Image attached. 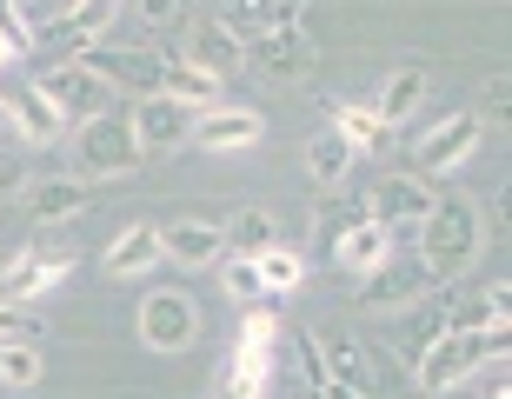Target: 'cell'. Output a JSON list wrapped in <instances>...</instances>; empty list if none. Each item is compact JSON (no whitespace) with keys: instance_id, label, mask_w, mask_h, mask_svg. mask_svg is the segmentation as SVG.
<instances>
[{"instance_id":"1","label":"cell","mask_w":512,"mask_h":399,"mask_svg":"<svg viewBox=\"0 0 512 399\" xmlns=\"http://www.w3.org/2000/svg\"><path fill=\"white\" fill-rule=\"evenodd\" d=\"M479 233H486V227H479V207H473V200L439 193L433 213L419 220V266L433 273V286L459 280V273L479 260Z\"/></svg>"},{"instance_id":"2","label":"cell","mask_w":512,"mask_h":399,"mask_svg":"<svg viewBox=\"0 0 512 399\" xmlns=\"http://www.w3.org/2000/svg\"><path fill=\"white\" fill-rule=\"evenodd\" d=\"M486 360H506V320H493V326H453V333H439V340L413 360V373H419V386H426V393H453V386L473 380Z\"/></svg>"},{"instance_id":"3","label":"cell","mask_w":512,"mask_h":399,"mask_svg":"<svg viewBox=\"0 0 512 399\" xmlns=\"http://www.w3.org/2000/svg\"><path fill=\"white\" fill-rule=\"evenodd\" d=\"M34 87H40V100L60 114V127H80V120L107 114V94H114V87H107L100 74H87L80 60H54V67H47Z\"/></svg>"},{"instance_id":"4","label":"cell","mask_w":512,"mask_h":399,"mask_svg":"<svg viewBox=\"0 0 512 399\" xmlns=\"http://www.w3.org/2000/svg\"><path fill=\"white\" fill-rule=\"evenodd\" d=\"M140 340H147L153 353H180V346L200 340V306H193V293H180V286L147 293V300H140Z\"/></svg>"},{"instance_id":"5","label":"cell","mask_w":512,"mask_h":399,"mask_svg":"<svg viewBox=\"0 0 512 399\" xmlns=\"http://www.w3.org/2000/svg\"><path fill=\"white\" fill-rule=\"evenodd\" d=\"M87 74H100L107 87H127V94H160L167 87V54H140V47H87V54H74Z\"/></svg>"},{"instance_id":"6","label":"cell","mask_w":512,"mask_h":399,"mask_svg":"<svg viewBox=\"0 0 512 399\" xmlns=\"http://www.w3.org/2000/svg\"><path fill=\"white\" fill-rule=\"evenodd\" d=\"M147 153L133 147V127H127V114H94V120H80V173H127V167H140Z\"/></svg>"},{"instance_id":"7","label":"cell","mask_w":512,"mask_h":399,"mask_svg":"<svg viewBox=\"0 0 512 399\" xmlns=\"http://www.w3.org/2000/svg\"><path fill=\"white\" fill-rule=\"evenodd\" d=\"M433 200H439V193L426 187L419 173H386L380 187L366 193V220H380L386 233H393V227H419V220L433 213Z\"/></svg>"},{"instance_id":"8","label":"cell","mask_w":512,"mask_h":399,"mask_svg":"<svg viewBox=\"0 0 512 399\" xmlns=\"http://www.w3.org/2000/svg\"><path fill=\"white\" fill-rule=\"evenodd\" d=\"M67 273H74V253L34 247V253H14V260L0 266V293H7L14 306H27V300H47Z\"/></svg>"},{"instance_id":"9","label":"cell","mask_w":512,"mask_h":399,"mask_svg":"<svg viewBox=\"0 0 512 399\" xmlns=\"http://www.w3.org/2000/svg\"><path fill=\"white\" fill-rule=\"evenodd\" d=\"M247 54H253V67H260V74H273V80H306L320 47L306 40L300 20H286V27H266V34H253Z\"/></svg>"},{"instance_id":"10","label":"cell","mask_w":512,"mask_h":399,"mask_svg":"<svg viewBox=\"0 0 512 399\" xmlns=\"http://www.w3.org/2000/svg\"><path fill=\"white\" fill-rule=\"evenodd\" d=\"M127 127H133V147L140 153H167V147H180V140L193 133V107L173 100V94H147L127 114Z\"/></svg>"},{"instance_id":"11","label":"cell","mask_w":512,"mask_h":399,"mask_svg":"<svg viewBox=\"0 0 512 399\" xmlns=\"http://www.w3.org/2000/svg\"><path fill=\"white\" fill-rule=\"evenodd\" d=\"M426 286H433V273L419 266V253H413V260H380L360 280V306H373V313H399V306H413Z\"/></svg>"},{"instance_id":"12","label":"cell","mask_w":512,"mask_h":399,"mask_svg":"<svg viewBox=\"0 0 512 399\" xmlns=\"http://www.w3.org/2000/svg\"><path fill=\"white\" fill-rule=\"evenodd\" d=\"M479 127H486V120H479L473 107H459V114H446L439 127H426V140H419V173L466 167V153L479 147Z\"/></svg>"},{"instance_id":"13","label":"cell","mask_w":512,"mask_h":399,"mask_svg":"<svg viewBox=\"0 0 512 399\" xmlns=\"http://www.w3.org/2000/svg\"><path fill=\"white\" fill-rule=\"evenodd\" d=\"M406 320H399V346H406V360H419L439 333H453V280L446 286H426L413 306H399Z\"/></svg>"},{"instance_id":"14","label":"cell","mask_w":512,"mask_h":399,"mask_svg":"<svg viewBox=\"0 0 512 399\" xmlns=\"http://www.w3.org/2000/svg\"><path fill=\"white\" fill-rule=\"evenodd\" d=\"M266 133V120L253 114V107H213V114L193 120V147H207V153H233V147H253Z\"/></svg>"},{"instance_id":"15","label":"cell","mask_w":512,"mask_h":399,"mask_svg":"<svg viewBox=\"0 0 512 399\" xmlns=\"http://www.w3.org/2000/svg\"><path fill=\"white\" fill-rule=\"evenodd\" d=\"M107 27H114V0H74V14L47 20V34H34V40H54V47H67V54H87Z\"/></svg>"},{"instance_id":"16","label":"cell","mask_w":512,"mask_h":399,"mask_svg":"<svg viewBox=\"0 0 512 399\" xmlns=\"http://www.w3.org/2000/svg\"><path fill=\"white\" fill-rule=\"evenodd\" d=\"M306 0H227V14H220V27H227L240 47H247L253 34H266V27H286V20H300Z\"/></svg>"},{"instance_id":"17","label":"cell","mask_w":512,"mask_h":399,"mask_svg":"<svg viewBox=\"0 0 512 399\" xmlns=\"http://www.w3.org/2000/svg\"><path fill=\"white\" fill-rule=\"evenodd\" d=\"M80 207H87V180L80 173H54V180H34L27 187V213H34L40 227H54V220H67Z\"/></svg>"},{"instance_id":"18","label":"cell","mask_w":512,"mask_h":399,"mask_svg":"<svg viewBox=\"0 0 512 399\" xmlns=\"http://www.w3.org/2000/svg\"><path fill=\"white\" fill-rule=\"evenodd\" d=\"M160 247H167V260H180V266H207V260L227 253V233L207 227V220H173V227L160 233Z\"/></svg>"},{"instance_id":"19","label":"cell","mask_w":512,"mask_h":399,"mask_svg":"<svg viewBox=\"0 0 512 399\" xmlns=\"http://www.w3.org/2000/svg\"><path fill=\"white\" fill-rule=\"evenodd\" d=\"M167 260V247H160V227H147V220H140V227H127L114 240V253H107V273H114V280H133V273H147V266H160Z\"/></svg>"},{"instance_id":"20","label":"cell","mask_w":512,"mask_h":399,"mask_svg":"<svg viewBox=\"0 0 512 399\" xmlns=\"http://www.w3.org/2000/svg\"><path fill=\"white\" fill-rule=\"evenodd\" d=\"M320 346H326V380L346 386V393H360V399H373L380 373H373V360H366V346H353V340H320Z\"/></svg>"},{"instance_id":"21","label":"cell","mask_w":512,"mask_h":399,"mask_svg":"<svg viewBox=\"0 0 512 399\" xmlns=\"http://www.w3.org/2000/svg\"><path fill=\"white\" fill-rule=\"evenodd\" d=\"M333 260H346L353 273H373L380 260H393V233H386L380 220H353V227H346V240L333 247Z\"/></svg>"},{"instance_id":"22","label":"cell","mask_w":512,"mask_h":399,"mask_svg":"<svg viewBox=\"0 0 512 399\" xmlns=\"http://www.w3.org/2000/svg\"><path fill=\"white\" fill-rule=\"evenodd\" d=\"M353 160H360V153H353V140H346L340 127H326V133H313V140H306V167H313V180H320V187L346 180V173H353Z\"/></svg>"},{"instance_id":"23","label":"cell","mask_w":512,"mask_h":399,"mask_svg":"<svg viewBox=\"0 0 512 399\" xmlns=\"http://www.w3.org/2000/svg\"><path fill=\"white\" fill-rule=\"evenodd\" d=\"M419 94H426V74H419V67H399V74H386V87L373 94V114H380V127H399V120L419 107Z\"/></svg>"},{"instance_id":"24","label":"cell","mask_w":512,"mask_h":399,"mask_svg":"<svg viewBox=\"0 0 512 399\" xmlns=\"http://www.w3.org/2000/svg\"><path fill=\"white\" fill-rule=\"evenodd\" d=\"M193 67H200V74H227V67H240V60H247V47H240V40L227 34V27H220V20H207V27H200V34H193Z\"/></svg>"},{"instance_id":"25","label":"cell","mask_w":512,"mask_h":399,"mask_svg":"<svg viewBox=\"0 0 512 399\" xmlns=\"http://www.w3.org/2000/svg\"><path fill=\"white\" fill-rule=\"evenodd\" d=\"M7 114H14V127H20V140H54V133H67L60 127V114L40 100V87H14V100H7Z\"/></svg>"},{"instance_id":"26","label":"cell","mask_w":512,"mask_h":399,"mask_svg":"<svg viewBox=\"0 0 512 399\" xmlns=\"http://www.w3.org/2000/svg\"><path fill=\"white\" fill-rule=\"evenodd\" d=\"M326 120H333V127L353 140V153L386 147V133H393V127H380V114H373V107H333V100H326Z\"/></svg>"},{"instance_id":"27","label":"cell","mask_w":512,"mask_h":399,"mask_svg":"<svg viewBox=\"0 0 512 399\" xmlns=\"http://www.w3.org/2000/svg\"><path fill=\"white\" fill-rule=\"evenodd\" d=\"M227 233V253H266V247H280V227H273V220H266L260 207H247V213H233V227H220Z\"/></svg>"},{"instance_id":"28","label":"cell","mask_w":512,"mask_h":399,"mask_svg":"<svg viewBox=\"0 0 512 399\" xmlns=\"http://www.w3.org/2000/svg\"><path fill=\"white\" fill-rule=\"evenodd\" d=\"M160 94L187 100V107H213V94H220V80H213V74H200L193 60H167V87H160Z\"/></svg>"},{"instance_id":"29","label":"cell","mask_w":512,"mask_h":399,"mask_svg":"<svg viewBox=\"0 0 512 399\" xmlns=\"http://www.w3.org/2000/svg\"><path fill=\"white\" fill-rule=\"evenodd\" d=\"M253 266H260V286H266V293H293V286L306 280V253H286V247L253 253Z\"/></svg>"},{"instance_id":"30","label":"cell","mask_w":512,"mask_h":399,"mask_svg":"<svg viewBox=\"0 0 512 399\" xmlns=\"http://www.w3.org/2000/svg\"><path fill=\"white\" fill-rule=\"evenodd\" d=\"M273 346H280V320H273V306H260V300H253V306H247V326H240V346H233V353L273 360Z\"/></svg>"},{"instance_id":"31","label":"cell","mask_w":512,"mask_h":399,"mask_svg":"<svg viewBox=\"0 0 512 399\" xmlns=\"http://www.w3.org/2000/svg\"><path fill=\"white\" fill-rule=\"evenodd\" d=\"M0 380L7 386H40V346L34 340H0Z\"/></svg>"},{"instance_id":"32","label":"cell","mask_w":512,"mask_h":399,"mask_svg":"<svg viewBox=\"0 0 512 399\" xmlns=\"http://www.w3.org/2000/svg\"><path fill=\"white\" fill-rule=\"evenodd\" d=\"M353 220H366V207H320V220H313V253L320 260H333V247L346 240V227Z\"/></svg>"},{"instance_id":"33","label":"cell","mask_w":512,"mask_h":399,"mask_svg":"<svg viewBox=\"0 0 512 399\" xmlns=\"http://www.w3.org/2000/svg\"><path fill=\"white\" fill-rule=\"evenodd\" d=\"M293 353H300V380H306V393L320 399V386H326V346H320V333H293Z\"/></svg>"},{"instance_id":"34","label":"cell","mask_w":512,"mask_h":399,"mask_svg":"<svg viewBox=\"0 0 512 399\" xmlns=\"http://www.w3.org/2000/svg\"><path fill=\"white\" fill-rule=\"evenodd\" d=\"M227 293H233V300H266V286H260V266H253L247 260V253H227Z\"/></svg>"},{"instance_id":"35","label":"cell","mask_w":512,"mask_h":399,"mask_svg":"<svg viewBox=\"0 0 512 399\" xmlns=\"http://www.w3.org/2000/svg\"><path fill=\"white\" fill-rule=\"evenodd\" d=\"M40 333H47V326H40L34 306H0V340H34L40 346Z\"/></svg>"},{"instance_id":"36","label":"cell","mask_w":512,"mask_h":399,"mask_svg":"<svg viewBox=\"0 0 512 399\" xmlns=\"http://www.w3.org/2000/svg\"><path fill=\"white\" fill-rule=\"evenodd\" d=\"M133 7H140V20H147V27H160V34L187 20V0H133Z\"/></svg>"},{"instance_id":"37","label":"cell","mask_w":512,"mask_h":399,"mask_svg":"<svg viewBox=\"0 0 512 399\" xmlns=\"http://www.w3.org/2000/svg\"><path fill=\"white\" fill-rule=\"evenodd\" d=\"M14 193H27V160L0 147V200H14Z\"/></svg>"},{"instance_id":"38","label":"cell","mask_w":512,"mask_h":399,"mask_svg":"<svg viewBox=\"0 0 512 399\" xmlns=\"http://www.w3.org/2000/svg\"><path fill=\"white\" fill-rule=\"evenodd\" d=\"M27 14H40V20H60V14H74V0H27Z\"/></svg>"},{"instance_id":"39","label":"cell","mask_w":512,"mask_h":399,"mask_svg":"<svg viewBox=\"0 0 512 399\" xmlns=\"http://www.w3.org/2000/svg\"><path fill=\"white\" fill-rule=\"evenodd\" d=\"M213 399H266V393H253V386H233V380H220V386H213Z\"/></svg>"},{"instance_id":"40","label":"cell","mask_w":512,"mask_h":399,"mask_svg":"<svg viewBox=\"0 0 512 399\" xmlns=\"http://www.w3.org/2000/svg\"><path fill=\"white\" fill-rule=\"evenodd\" d=\"M7 140H20V127H14V114H7V94H0V147Z\"/></svg>"},{"instance_id":"41","label":"cell","mask_w":512,"mask_h":399,"mask_svg":"<svg viewBox=\"0 0 512 399\" xmlns=\"http://www.w3.org/2000/svg\"><path fill=\"white\" fill-rule=\"evenodd\" d=\"M486 399H512V386H506V373H493V380H486Z\"/></svg>"},{"instance_id":"42","label":"cell","mask_w":512,"mask_h":399,"mask_svg":"<svg viewBox=\"0 0 512 399\" xmlns=\"http://www.w3.org/2000/svg\"><path fill=\"white\" fill-rule=\"evenodd\" d=\"M7 60H20V47H14L7 34H0V67H7Z\"/></svg>"}]
</instances>
